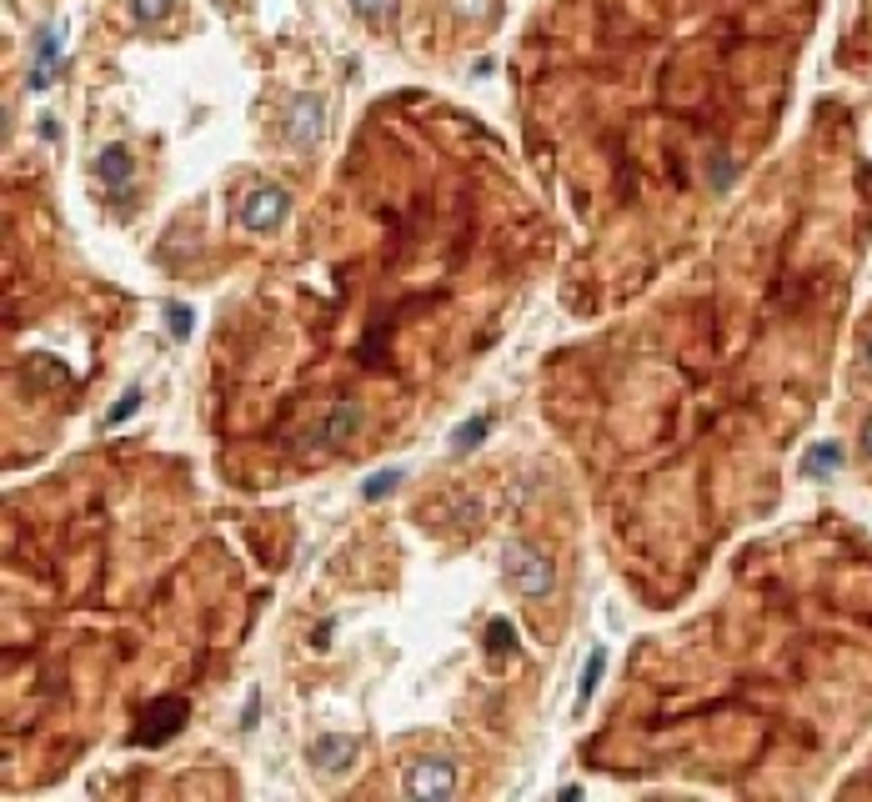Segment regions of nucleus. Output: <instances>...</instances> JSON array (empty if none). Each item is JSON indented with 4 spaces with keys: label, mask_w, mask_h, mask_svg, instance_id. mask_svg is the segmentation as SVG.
<instances>
[{
    "label": "nucleus",
    "mask_w": 872,
    "mask_h": 802,
    "mask_svg": "<svg viewBox=\"0 0 872 802\" xmlns=\"http://www.w3.org/2000/svg\"><path fill=\"white\" fill-rule=\"evenodd\" d=\"M502 572H507V582H512V592L517 597H547L552 587H557V567H552V557L542 552V547H532V542H507L502 547Z\"/></svg>",
    "instance_id": "f257e3e1"
},
{
    "label": "nucleus",
    "mask_w": 872,
    "mask_h": 802,
    "mask_svg": "<svg viewBox=\"0 0 872 802\" xmlns=\"http://www.w3.org/2000/svg\"><path fill=\"white\" fill-rule=\"evenodd\" d=\"M457 792V762L452 757H421L406 767V797L416 802H442Z\"/></svg>",
    "instance_id": "f03ea898"
},
{
    "label": "nucleus",
    "mask_w": 872,
    "mask_h": 802,
    "mask_svg": "<svg viewBox=\"0 0 872 802\" xmlns=\"http://www.w3.org/2000/svg\"><path fill=\"white\" fill-rule=\"evenodd\" d=\"M286 211H291V196H286V186H251L246 191V201H241V226L246 231H276L281 221H286Z\"/></svg>",
    "instance_id": "7ed1b4c3"
},
{
    "label": "nucleus",
    "mask_w": 872,
    "mask_h": 802,
    "mask_svg": "<svg viewBox=\"0 0 872 802\" xmlns=\"http://www.w3.org/2000/svg\"><path fill=\"white\" fill-rule=\"evenodd\" d=\"M321 131H326V101L321 96H296L286 106V141L296 151H316L321 146Z\"/></svg>",
    "instance_id": "20e7f679"
},
{
    "label": "nucleus",
    "mask_w": 872,
    "mask_h": 802,
    "mask_svg": "<svg viewBox=\"0 0 872 802\" xmlns=\"http://www.w3.org/2000/svg\"><path fill=\"white\" fill-rule=\"evenodd\" d=\"M356 737H346V732H321V737H311V747H306V762L316 767V772H326V777H336V772H346L351 762H356Z\"/></svg>",
    "instance_id": "39448f33"
},
{
    "label": "nucleus",
    "mask_w": 872,
    "mask_h": 802,
    "mask_svg": "<svg viewBox=\"0 0 872 802\" xmlns=\"http://www.w3.org/2000/svg\"><path fill=\"white\" fill-rule=\"evenodd\" d=\"M141 722H151V727H141L136 732V742H146V747H156V742H166L181 722H186V697H156L151 707H146V717Z\"/></svg>",
    "instance_id": "423d86ee"
},
{
    "label": "nucleus",
    "mask_w": 872,
    "mask_h": 802,
    "mask_svg": "<svg viewBox=\"0 0 872 802\" xmlns=\"http://www.w3.org/2000/svg\"><path fill=\"white\" fill-rule=\"evenodd\" d=\"M356 432H361V401L341 396L336 407H331V417L321 422V442L336 447V442H346V437H356Z\"/></svg>",
    "instance_id": "0eeeda50"
},
{
    "label": "nucleus",
    "mask_w": 872,
    "mask_h": 802,
    "mask_svg": "<svg viewBox=\"0 0 872 802\" xmlns=\"http://www.w3.org/2000/svg\"><path fill=\"white\" fill-rule=\"evenodd\" d=\"M96 171H101V181H106L116 196H126V186H131V176H136V161H131L126 146H106V151L96 156Z\"/></svg>",
    "instance_id": "6e6552de"
},
{
    "label": "nucleus",
    "mask_w": 872,
    "mask_h": 802,
    "mask_svg": "<svg viewBox=\"0 0 872 802\" xmlns=\"http://www.w3.org/2000/svg\"><path fill=\"white\" fill-rule=\"evenodd\" d=\"M56 56H61V31H56V26H46V31L36 36V71H31V91H46V86H51V66H56Z\"/></svg>",
    "instance_id": "1a4fd4ad"
},
{
    "label": "nucleus",
    "mask_w": 872,
    "mask_h": 802,
    "mask_svg": "<svg viewBox=\"0 0 872 802\" xmlns=\"http://www.w3.org/2000/svg\"><path fill=\"white\" fill-rule=\"evenodd\" d=\"M837 467H842V447L837 442H817L802 457V477H822V472H837Z\"/></svg>",
    "instance_id": "9d476101"
},
{
    "label": "nucleus",
    "mask_w": 872,
    "mask_h": 802,
    "mask_svg": "<svg viewBox=\"0 0 872 802\" xmlns=\"http://www.w3.org/2000/svg\"><path fill=\"white\" fill-rule=\"evenodd\" d=\"M602 672H607V647H592V657H587V672H582V687H577V707H587V702H592V692H597Z\"/></svg>",
    "instance_id": "9b49d317"
},
{
    "label": "nucleus",
    "mask_w": 872,
    "mask_h": 802,
    "mask_svg": "<svg viewBox=\"0 0 872 802\" xmlns=\"http://www.w3.org/2000/svg\"><path fill=\"white\" fill-rule=\"evenodd\" d=\"M487 427H492V417H472V422H462V427L452 432V452L462 457V452H472V447H482V437H487Z\"/></svg>",
    "instance_id": "f8f14e48"
},
{
    "label": "nucleus",
    "mask_w": 872,
    "mask_h": 802,
    "mask_svg": "<svg viewBox=\"0 0 872 802\" xmlns=\"http://www.w3.org/2000/svg\"><path fill=\"white\" fill-rule=\"evenodd\" d=\"M487 652H492V657H502V652H517V627H512L507 617H497V622L487 627Z\"/></svg>",
    "instance_id": "ddd939ff"
},
{
    "label": "nucleus",
    "mask_w": 872,
    "mask_h": 802,
    "mask_svg": "<svg viewBox=\"0 0 872 802\" xmlns=\"http://www.w3.org/2000/svg\"><path fill=\"white\" fill-rule=\"evenodd\" d=\"M171 11H176V0H131V16H136L141 26H161Z\"/></svg>",
    "instance_id": "4468645a"
},
{
    "label": "nucleus",
    "mask_w": 872,
    "mask_h": 802,
    "mask_svg": "<svg viewBox=\"0 0 872 802\" xmlns=\"http://www.w3.org/2000/svg\"><path fill=\"white\" fill-rule=\"evenodd\" d=\"M351 11L371 26H386V21H396V0H351Z\"/></svg>",
    "instance_id": "2eb2a0df"
},
{
    "label": "nucleus",
    "mask_w": 872,
    "mask_h": 802,
    "mask_svg": "<svg viewBox=\"0 0 872 802\" xmlns=\"http://www.w3.org/2000/svg\"><path fill=\"white\" fill-rule=\"evenodd\" d=\"M166 321H171V336H176V341H186V336H191V326H196V316H191L186 306H176V301L166 306Z\"/></svg>",
    "instance_id": "dca6fc26"
},
{
    "label": "nucleus",
    "mask_w": 872,
    "mask_h": 802,
    "mask_svg": "<svg viewBox=\"0 0 872 802\" xmlns=\"http://www.w3.org/2000/svg\"><path fill=\"white\" fill-rule=\"evenodd\" d=\"M396 482H401V472H396V467H391V472H376V477H371V482L361 487V497H366V502H376V497H386V492H391Z\"/></svg>",
    "instance_id": "f3484780"
},
{
    "label": "nucleus",
    "mask_w": 872,
    "mask_h": 802,
    "mask_svg": "<svg viewBox=\"0 0 872 802\" xmlns=\"http://www.w3.org/2000/svg\"><path fill=\"white\" fill-rule=\"evenodd\" d=\"M136 407H141V391H136V386H131V391H126V396H121V401H116V412H111V422H126V417H131V412H136Z\"/></svg>",
    "instance_id": "a211bd4d"
},
{
    "label": "nucleus",
    "mask_w": 872,
    "mask_h": 802,
    "mask_svg": "<svg viewBox=\"0 0 872 802\" xmlns=\"http://www.w3.org/2000/svg\"><path fill=\"white\" fill-rule=\"evenodd\" d=\"M862 452H867V462H872V417H867V427H862Z\"/></svg>",
    "instance_id": "6ab92c4d"
},
{
    "label": "nucleus",
    "mask_w": 872,
    "mask_h": 802,
    "mask_svg": "<svg viewBox=\"0 0 872 802\" xmlns=\"http://www.w3.org/2000/svg\"><path fill=\"white\" fill-rule=\"evenodd\" d=\"M867 356H872V346H867Z\"/></svg>",
    "instance_id": "aec40b11"
}]
</instances>
